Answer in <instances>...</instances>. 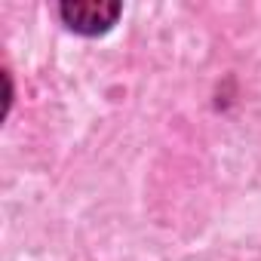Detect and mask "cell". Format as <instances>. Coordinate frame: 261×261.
<instances>
[{"instance_id": "1", "label": "cell", "mask_w": 261, "mask_h": 261, "mask_svg": "<svg viewBox=\"0 0 261 261\" xmlns=\"http://www.w3.org/2000/svg\"><path fill=\"white\" fill-rule=\"evenodd\" d=\"M120 4L117 0H65L59 4V16L62 22L83 37H98L108 34L114 28V22L120 19Z\"/></svg>"}]
</instances>
